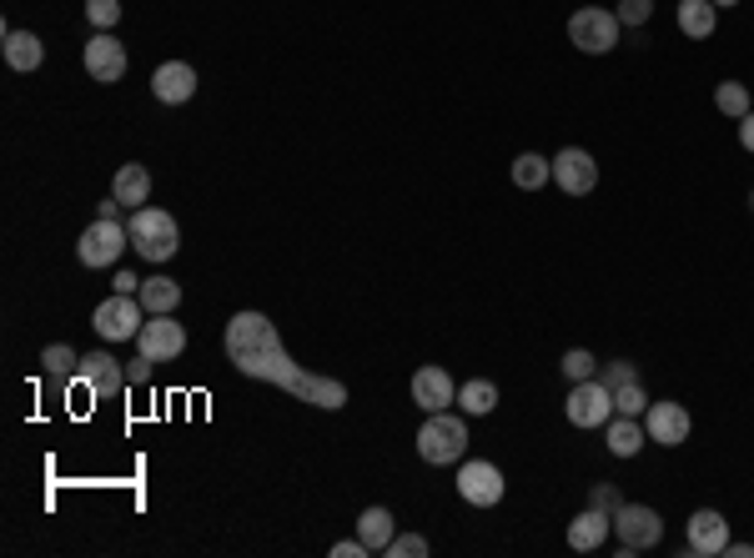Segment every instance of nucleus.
I'll return each mask as SVG.
<instances>
[{
    "mask_svg": "<svg viewBox=\"0 0 754 558\" xmlns=\"http://www.w3.org/2000/svg\"><path fill=\"white\" fill-rule=\"evenodd\" d=\"M227 357H232V367H242L247 377H262V383L292 392L302 403L323 408V413L348 408V383L307 373V367L292 363L282 338H277V323L262 317V312H232V323H227Z\"/></svg>",
    "mask_w": 754,
    "mask_h": 558,
    "instance_id": "obj_1",
    "label": "nucleus"
},
{
    "mask_svg": "<svg viewBox=\"0 0 754 558\" xmlns=\"http://www.w3.org/2000/svg\"><path fill=\"white\" fill-rule=\"evenodd\" d=\"M469 453V423L458 413H428V423L417 428V458L433 468H448V463H463Z\"/></svg>",
    "mask_w": 754,
    "mask_h": 558,
    "instance_id": "obj_2",
    "label": "nucleus"
},
{
    "mask_svg": "<svg viewBox=\"0 0 754 558\" xmlns=\"http://www.w3.org/2000/svg\"><path fill=\"white\" fill-rule=\"evenodd\" d=\"M126 232H131V247L142 252L146 262H171L177 247H182V232H177V217L161 207H136L126 217Z\"/></svg>",
    "mask_w": 754,
    "mask_h": 558,
    "instance_id": "obj_3",
    "label": "nucleus"
},
{
    "mask_svg": "<svg viewBox=\"0 0 754 558\" xmlns=\"http://www.w3.org/2000/svg\"><path fill=\"white\" fill-rule=\"evenodd\" d=\"M613 533H619V558H634V554H649V548H659L664 538V519L654 513L649 504H629L613 513Z\"/></svg>",
    "mask_w": 754,
    "mask_h": 558,
    "instance_id": "obj_4",
    "label": "nucleus"
},
{
    "mask_svg": "<svg viewBox=\"0 0 754 558\" xmlns=\"http://www.w3.org/2000/svg\"><path fill=\"white\" fill-rule=\"evenodd\" d=\"M569 40L584 56H609L619 46V15L598 11V5H584V11L569 15Z\"/></svg>",
    "mask_w": 754,
    "mask_h": 558,
    "instance_id": "obj_5",
    "label": "nucleus"
},
{
    "mask_svg": "<svg viewBox=\"0 0 754 558\" xmlns=\"http://www.w3.org/2000/svg\"><path fill=\"white\" fill-rule=\"evenodd\" d=\"M142 323H146V307H142V298H131V292H117V298H106L101 307L92 312V327L106 342H136Z\"/></svg>",
    "mask_w": 754,
    "mask_h": 558,
    "instance_id": "obj_6",
    "label": "nucleus"
},
{
    "mask_svg": "<svg viewBox=\"0 0 754 558\" xmlns=\"http://www.w3.org/2000/svg\"><path fill=\"white\" fill-rule=\"evenodd\" d=\"M136 348H142V357H151V363H177L186 352V327L171 317V312H146L142 332H136Z\"/></svg>",
    "mask_w": 754,
    "mask_h": 558,
    "instance_id": "obj_7",
    "label": "nucleus"
},
{
    "mask_svg": "<svg viewBox=\"0 0 754 558\" xmlns=\"http://www.w3.org/2000/svg\"><path fill=\"white\" fill-rule=\"evenodd\" d=\"M563 413H569L573 428H604L613 417V392L598 383V377H584V383H573L569 398H563Z\"/></svg>",
    "mask_w": 754,
    "mask_h": 558,
    "instance_id": "obj_8",
    "label": "nucleus"
},
{
    "mask_svg": "<svg viewBox=\"0 0 754 558\" xmlns=\"http://www.w3.org/2000/svg\"><path fill=\"white\" fill-rule=\"evenodd\" d=\"M126 242H131V232L121 227V221H101V217H96L92 227L81 232L76 257H81V267H111V262L126 252Z\"/></svg>",
    "mask_w": 754,
    "mask_h": 558,
    "instance_id": "obj_9",
    "label": "nucleus"
},
{
    "mask_svg": "<svg viewBox=\"0 0 754 558\" xmlns=\"http://www.w3.org/2000/svg\"><path fill=\"white\" fill-rule=\"evenodd\" d=\"M76 383L92 392L96 403H111V398H121V388H126V367H121L106 348L101 352H86V357H81Z\"/></svg>",
    "mask_w": 754,
    "mask_h": 558,
    "instance_id": "obj_10",
    "label": "nucleus"
},
{
    "mask_svg": "<svg viewBox=\"0 0 754 558\" xmlns=\"http://www.w3.org/2000/svg\"><path fill=\"white\" fill-rule=\"evenodd\" d=\"M458 494H463V504H473V508L503 504V473H498V463H488V458L463 463L458 468Z\"/></svg>",
    "mask_w": 754,
    "mask_h": 558,
    "instance_id": "obj_11",
    "label": "nucleus"
},
{
    "mask_svg": "<svg viewBox=\"0 0 754 558\" xmlns=\"http://www.w3.org/2000/svg\"><path fill=\"white\" fill-rule=\"evenodd\" d=\"M554 186L563 196H588L598 186V161L584 151V146H563L554 156Z\"/></svg>",
    "mask_w": 754,
    "mask_h": 558,
    "instance_id": "obj_12",
    "label": "nucleus"
},
{
    "mask_svg": "<svg viewBox=\"0 0 754 558\" xmlns=\"http://www.w3.org/2000/svg\"><path fill=\"white\" fill-rule=\"evenodd\" d=\"M694 417L684 403H649V413H644V433H649V442H659V448H679V442L690 438Z\"/></svg>",
    "mask_w": 754,
    "mask_h": 558,
    "instance_id": "obj_13",
    "label": "nucleus"
},
{
    "mask_svg": "<svg viewBox=\"0 0 754 558\" xmlns=\"http://www.w3.org/2000/svg\"><path fill=\"white\" fill-rule=\"evenodd\" d=\"M86 76L101 81V86H117V81L126 76V46H121L111 31H96V36L86 40Z\"/></svg>",
    "mask_w": 754,
    "mask_h": 558,
    "instance_id": "obj_14",
    "label": "nucleus"
},
{
    "mask_svg": "<svg viewBox=\"0 0 754 558\" xmlns=\"http://www.w3.org/2000/svg\"><path fill=\"white\" fill-rule=\"evenodd\" d=\"M729 544V523L719 508H700V513H690V544H684V554L694 558H719Z\"/></svg>",
    "mask_w": 754,
    "mask_h": 558,
    "instance_id": "obj_15",
    "label": "nucleus"
},
{
    "mask_svg": "<svg viewBox=\"0 0 754 558\" xmlns=\"http://www.w3.org/2000/svg\"><path fill=\"white\" fill-rule=\"evenodd\" d=\"M413 403L423 408V413H442V408L458 403V388L453 377H448V367H417L413 373Z\"/></svg>",
    "mask_w": 754,
    "mask_h": 558,
    "instance_id": "obj_16",
    "label": "nucleus"
},
{
    "mask_svg": "<svg viewBox=\"0 0 754 558\" xmlns=\"http://www.w3.org/2000/svg\"><path fill=\"white\" fill-rule=\"evenodd\" d=\"M151 96H157L161 106H182L196 96V71L186 61H161L157 71H151Z\"/></svg>",
    "mask_w": 754,
    "mask_h": 558,
    "instance_id": "obj_17",
    "label": "nucleus"
},
{
    "mask_svg": "<svg viewBox=\"0 0 754 558\" xmlns=\"http://www.w3.org/2000/svg\"><path fill=\"white\" fill-rule=\"evenodd\" d=\"M609 533H613V513L584 508V513L569 523V548L573 554H598V548L609 544Z\"/></svg>",
    "mask_w": 754,
    "mask_h": 558,
    "instance_id": "obj_18",
    "label": "nucleus"
},
{
    "mask_svg": "<svg viewBox=\"0 0 754 558\" xmlns=\"http://www.w3.org/2000/svg\"><path fill=\"white\" fill-rule=\"evenodd\" d=\"M604 442H609L613 458H639L644 453V442H649V433H644V423L629 413H613L609 423H604Z\"/></svg>",
    "mask_w": 754,
    "mask_h": 558,
    "instance_id": "obj_19",
    "label": "nucleus"
},
{
    "mask_svg": "<svg viewBox=\"0 0 754 558\" xmlns=\"http://www.w3.org/2000/svg\"><path fill=\"white\" fill-rule=\"evenodd\" d=\"M40 61H46V40L36 31H5V65L11 71L31 76V71H40Z\"/></svg>",
    "mask_w": 754,
    "mask_h": 558,
    "instance_id": "obj_20",
    "label": "nucleus"
},
{
    "mask_svg": "<svg viewBox=\"0 0 754 558\" xmlns=\"http://www.w3.org/2000/svg\"><path fill=\"white\" fill-rule=\"evenodd\" d=\"M111 196L131 211L146 207V202H151V171H146L142 161H126V167L117 171V182H111Z\"/></svg>",
    "mask_w": 754,
    "mask_h": 558,
    "instance_id": "obj_21",
    "label": "nucleus"
},
{
    "mask_svg": "<svg viewBox=\"0 0 754 558\" xmlns=\"http://www.w3.org/2000/svg\"><path fill=\"white\" fill-rule=\"evenodd\" d=\"M719 26V5L715 0H679V31L690 40H709Z\"/></svg>",
    "mask_w": 754,
    "mask_h": 558,
    "instance_id": "obj_22",
    "label": "nucleus"
},
{
    "mask_svg": "<svg viewBox=\"0 0 754 558\" xmlns=\"http://www.w3.org/2000/svg\"><path fill=\"white\" fill-rule=\"evenodd\" d=\"M392 533H398V519H392L388 508H363V519H357V538L367 544V554H388Z\"/></svg>",
    "mask_w": 754,
    "mask_h": 558,
    "instance_id": "obj_23",
    "label": "nucleus"
},
{
    "mask_svg": "<svg viewBox=\"0 0 754 558\" xmlns=\"http://www.w3.org/2000/svg\"><path fill=\"white\" fill-rule=\"evenodd\" d=\"M458 408L469 417H488L498 408V383H488V377H469L463 388H458Z\"/></svg>",
    "mask_w": 754,
    "mask_h": 558,
    "instance_id": "obj_24",
    "label": "nucleus"
},
{
    "mask_svg": "<svg viewBox=\"0 0 754 558\" xmlns=\"http://www.w3.org/2000/svg\"><path fill=\"white\" fill-rule=\"evenodd\" d=\"M548 182H554V161H548V156L523 151L519 161H513V186H519V192H538V186H548Z\"/></svg>",
    "mask_w": 754,
    "mask_h": 558,
    "instance_id": "obj_25",
    "label": "nucleus"
},
{
    "mask_svg": "<svg viewBox=\"0 0 754 558\" xmlns=\"http://www.w3.org/2000/svg\"><path fill=\"white\" fill-rule=\"evenodd\" d=\"M136 298H142L146 312H177L182 307V287L171 282V277H151V282H142Z\"/></svg>",
    "mask_w": 754,
    "mask_h": 558,
    "instance_id": "obj_26",
    "label": "nucleus"
},
{
    "mask_svg": "<svg viewBox=\"0 0 754 558\" xmlns=\"http://www.w3.org/2000/svg\"><path fill=\"white\" fill-rule=\"evenodd\" d=\"M40 367H46V373L56 377V383H71V377L81 373V357L71 348H65V342H51V348L40 352Z\"/></svg>",
    "mask_w": 754,
    "mask_h": 558,
    "instance_id": "obj_27",
    "label": "nucleus"
},
{
    "mask_svg": "<svg viewBox=\"0 0 754 558\" xmlns=\"http://www.w3.org/2000/svg\"><path fill=\"white\" fill-rule=\"evenodd\" d=\"M715 106H719V111H725V117H734V121H744V117H750V111H754L750 92H744V81H719Z\"/></svg>",
    "mask_w": 754,
    "mask_h": 558,
    "instance_id": "obj_28",
    "label": "nucleus"
},
{
    "mask_svg": "<svg viewBox=\"0 0 754 558\" xmlns=\"http://www.w3.org/2000/svg\"><path fill=\"white\" fill-rule=\"evenodd\" d=\"M563 377H569V383H584V377H598V363H594V352L588 348H569L563 352Z\"/></svg>",
    "mask_w": 754,
    "mask_h": 558,
    "instance_id": "obj_29",
    "label": "nucleus"
},
{
    "mask_svg": "<svg viewBox=\"0 0 754 558\" xmlns=\"http://www.w3.org/2000/svg\"><path fill=\"white\" fill-rule=\"evenodd\" d=\"M598 383H604L609 392H619V388H629V383H639V367L629 363V357H613V363L598 367Z\"/></svg>",
    "mask_w": 754,
    "mask_h": 558,
    "instance_id": "obj_30",
    "label": "nucleus"
},
{
    "mask_svg": "<svg viewBox=\"0 0 754 558\" xmlns=\"http://www.w3.org/2000/svg\"><path fill=\"white\" fill-rule=\"evenodd\" d=\"M613 413H629V417L649 413V392H644V383H629V388L613 392Z\"/></svg>",
    "mask_w": 754,
    "mask_h": 558,
    "instance_id": "obj_31",
    "label": "nucleus"
},
{
    "mask_svg": "<svg viewBox=\"0 0 754 558\" xmlns=\"http://www.w3.org/2000/svg\"><path fill=\"white\" fill-rule=\"evenodd\" d=\"M86 21H92L96 31H117V21H121V0H86Z\"/></svg>",
    "mask_w": 754,
    "mask_h": 558,
    "instance_id": "obj_32",
    "label": "nucleus"
},
{
    "mask_svg": "<svg viewBox=\"0 0 754 558\" xmlns=\"http://www.w3.org/2000/svg\"><path fill=\"white\" fill-rule=\"evenodd\" d=\"M388 558H428V538L423 533H392Z\"/></svg>",
    "mask_w": 754,
    "mask_h": 558,
    "instance_id": "obj_33",
    "label": "nucleus"
},
{
    "mask_svg": "<svg viewBox=\"0 0 754 558\" xmlns=\"http://www.w3.org/2000/svg\"><path fill=\"white\" fill-rule=\"evenodd\" d=\"M588 508H598V513H619V508H624L619 483H594V488H588Z\"/></svg>",
    "mask_w": 754,
    "mask_h": 558,
    "instance_id": "obj_34",
    "label": "nucleus"
},
{
    "mask_svg": "<svg viewBox=\"0 0 754 558\" xmlns=\"http://www.w3.org/2000/svg\"><path fill=\"white\" fill-rule=\"evenodd\" d=\"M619 26H644V21H649L654 15V0H619Z\"/></svg>",
    "mask_w": 754,
    "mask_h": 558,
    "instance_id": "obj_35",
    "label": "nucleus"
},
{
    "mask_svg": "<svg viewBox=\"0 0 754 558\" xmlns=\"http://www.w3.org/2000/svg\"><path fill=\"white\" fill-rule=\"evenodd\" d=\"M151 367H157V363H151V357H136V363L126 367V383H131V388H142L146 377H151Z\"/></svg>",
    "mask_w": 754,
    "mask_h": 558,
    "instance_id": "obj_36",
    "label": "nucleus"
},
{
    "mask_svg": "<svg viewBox=\"0 0 754 558\" xmlns=\"http://www.w3.org/2000/svg\"><path fill=\"white\" fill-rule=\"evenodd\" d=\"M367 544L363 538H342V544H332V558H363Z\"/></svg>",
    "mask_w": 754,
    "mask_h": 558,
    "instance_id": "obj_37",
    "label": "nucleus"
},
{
    "mask_svg": "<svg viewBox=\"0 0 754 558\" xmlns=\"http://www.w3.org/2000/svg\"><path fill=\"white\" fill-rule=\"evenodd\" d=\"M740 146H744V151H754V111L740 121Z\"/></svg>",
    "mask_w": 754,
    "mask_h": 558,
    "instance_id": "obj_38",
    "label": "nucleus"
},
{
    "mask_svg": "<svg viewBox=\"0 0 754 558\" xmlns=\"http://www.w3.org/2000/svg\"><path fill=\"white\" fill-rule=\"evenodd\" d=\"M117 292H131V298H136V292H142V277H131V272H117Z\"/></svg>",
    "mask_w": 754,
    "mask_h": 558,
    "instance_id": "obj_39",
    "label": "nucleus"
},
{
    "mask_svg": "<svg viewBox=\"0 0 754 558\" xmlns=\"http://www.w3.org/2000/svg\"><path fill=\"white\" fill-rule=\"evenodd\" d=\"M117 211H121V202H117V196H106V202H101V221H117Z\"/></svg>",
    "mask_w": 754,
    "mask_h": 558,
    "instance_id": "obj_40",
    "label": "nucleus"
},
{
    "mask_svg": "<svg viewBox=\"0 0 754 558\" xmlns=\"http://www.w3.org/2000/svg\"><path fill=\"white\" fill-rule=\"evenodd\" d=\"M729 558H754V544H725Z\"/></svg>",
    "mask_w": 754,
    "mask_h": 558,
    "instance_id": "obj_41",
    "label": "nucleus"
},
{
    "mask_svg": "<svg viewBox=\"0 0 754 558\" xmlns=\"http://www.w3.org/2000/svg\"><path fill=\"white\" fill-rule=\"evenodd\" d=\"M715 5H719V11H729V5H740V0H715Z\"/></svg>",
    "mask_w": 754,
    "mask_h": 558,
    "instance_id": "obj_42",
    "label": "nucleus"
},
{
    "mask_svg": "<svg viewBox=\"0 0 754 558\" xmlns=\"http://www.w3.org/2000/svg\"><path fill=\"white\" fill-rule=\"evenodd\" d=\"M750 207H754V192H750Z\"/></svg>",
    "mask_w": 754,
    "mask_h": 558,
    "instance_id": "obj_43",
    "label": "nucleus"
}]
</instances>
